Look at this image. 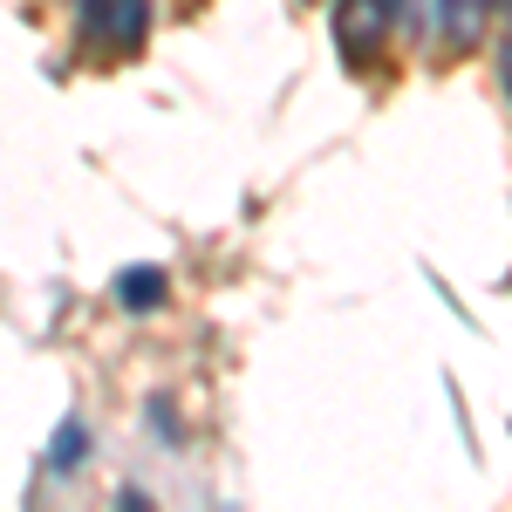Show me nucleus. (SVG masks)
Here are the masks:
<instances>
[{
  "mask_svg": "<svg viewBox=\"0 0 512 512\" xmlns=\"http://www.w3.org/2000/svg\"><path fill=\"white\" fill-rule=\"evenodd\" d=\"M82 35H96L117 55H137L144 35H151V0H76Z\"/></svg>",
  "mask_w": 512,
  "mask_h": 512,
  "instance_id": "nucleus-1",
  "label": "nucleus"
},
{
  "mask_svg": "<svg viewBox=\"0 0 512 512\" xmlns=\"http://www.w3.org/2000/svg\"><path fill=\"white\" fill-rule=\"evenodd\" d=\"M499 7H512V0H499Z\"/></svg>",
  "mask_w": 512,
  "mask_h": 512,
  "instance_id": "nucleus-9",
  "label": "nucleus"
},
{
  "mask_svg": "<svg viewBox=\"0 0 512 512\" xmlns=\"http://www.w3.org/2000/svg\"><path fill=\"white\" fill-rule=\"evenodd\" d=\"M485 7H492V0H431L437 41H444V48H472V41L485 35Z\"/></svg>",
  "mask_w": 512,
  "mask_h": 512,
  "instance_id": "nucleus-3",
  "label": "nucleus"
},
{
  "mask_svg": "<svg viewBox=\"0 0 512 512\" xmlns=\"http://www.w3.org/2000/svg\"><path fill=\"white\" fill-rule=\"evenodd\" d=\"M499 69H506V96H512V35H506V55H499Z\"/></svg>",
  "mask_w": 512,
  "mask_h": 512,
  "instance_id": "nucleus-7",
  "label": "nucleus"
},
{
  "mask_svg": "<svg viewBox=\"0 0 512 512\" xmlns=\"http://www.w3.org/2000/svg\"><path fill=\"white\" fill-rule=\"evenodd\" d=\"M164 294H171L164 267H123L117 274V308L123 315H151V308H164Z\"/></svg>",
  "mask_w": 512,
  "mask_h": 512,
  "instance_id": "nucleus-4",
  "label": "nucleus"
},
{
  "mask_svg": "<svg viewBox=\"0 0 512 512\" xmlns=\"http://www.w3.org/2000/svg\"><path fill=\"white\" fill-rule=\"evenodd\" d=\"M396 28V14L383 7V0H342L335 7V48H342V62H376V48H383V35Z\"/></svg>",
  "mask_w": 512,
  "mask_h": 512,
  "instance_id": "nucleus-2",
  "label": "nucleus"
},
{
  "mask_svg": "<svg viewBox=\"0 0 512 512\" xmlns=\"http://www.w3.org/2000/svg\"><path fill=\"white\" fill-rule=\"evenodd\" d=\"M82 458H89V424H82V417H69L62 431L48 437V472H76Z\"/></svg>",
  "mask_w": 512,
  "mask_h": 512,
  "instance_id": "nucleus-5",
  "label": "nucleus"
},
{
  "mask_svg": "<svg viewBox=\"0 0 512 512\" xmlns=\"http://www.w3.org/2000/svg\"><path fill=\"white\" fill-rule=\"evenodd\" d=\"M383 7H390L396 21H410V0H383Z\"/></svg>",
  "mask_w": 512,
  "mask_h": 512,
  "instance_id": "nucleus-8",
  "label": "nucleus"
},
{
  "mask_svg": "<svg viewBox=\"0 0 512 512\" xmlns=\"http://www.w3.org/2000/svg\"><path fill=\"white\" fill-rule=\"evenodd\" d=\"M151 424H158V431H164V437L178 431V417H171V403H164V396H158V403H151Z\"/></svg>",
  "mask_w": 512,
  "mask_h": 512,
  "instance_id": "nucleus-6",
  "label": "nucleus"
}]
</instances>
